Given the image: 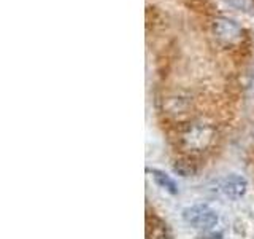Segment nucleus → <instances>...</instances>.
Segmentation results:
<instances>
[{"instance_id":"nucleus-2","label":"nucleus","mask_w":254,"mask_h":239,"mask_svg":"<svg viewBox=\"0 0 254 239\" xmlns=\"http://www.w3.org/2000/svg\"><path fill=\"white\" fill-rule=\"evenodd\" d=\"M213 32L216 38H219L224 43H237L242 38V29L238 27V24L226 18L214 19Z\"/></svg>"},{"instance_id":"nucleus-7","label":"nucleus","mask_w":254,"mask_h":239,"mask_svg":"<svg viewBox=\"0 0 254 239\" xmlns=\"http://www.w3.org/2000/svg\"><path fill=\"white\" fill-rule=\"evenodd\" d=\"M234 6L240 8V10H248L251 6V0H229Z\"/></svg>"},{"instance_id":"nucleus-5","label":"nucleus","mask_w":254,"mask_h":239,"mask_svg":"<svg viewBox=\"0 0 254 239\" xmlns=\"http://www.w3.org/2000/svg\"><path fill=\"white\" fill-rule=\"evenodd\" d=\"M149 172H151V175H153V180L161 188H164L165 191H169V193H172V195L178 193L177 183H175V180L170 177L169 174H165L164 171H159V169H149Z\"/></svg>"},{"instance_id":"nucleus-1","label":"nucleus","mask_w":254,"mask_h":239,"mask_svg":"<svg viewBox=\"0 0 254 239\" xmlns=\"http://www.w3.org/2000/svg\"><path fill=\"white\" fill-rule=\"evenodd\" d=\"M183 219H185V222L190 227L206 230L216 225L218 214L214 212L210 206L195 204V206L186 207V209L183 211Z\"/></svg>"},{"instance_id":"nucleus-6","label":"nucleus","mask_w":254,"mask_h":239,"mask_svg":"<svg viewBox=\"0 0 254 239\" xmlns=\"http://www.w3.org/2000/svg\"><path fill=\"white\" fill-rule=\"evenodd\" d=\"M146 239H170L169 233H167V228L164 225H154L148 228Z\"/></svg>"},{"instance_id":"nucleus-4","label":"nucleus","mask_w":254,"mask_h":239,"mask_svg":"<svg viewBox=\"0 0 254 239\" xmlns=\"http://www.w3.org/2000/svg\"><path fill=\"white\" fill-rule=\"evenodd\" d=\"M211 135H213L211 129H206V127H202V126H195L192 129H189V132L183 135V143H185L186 148L200 150L208 145V142L211 140Z\"/></svg>"},{"instance_id":"nucleus-3","label":"nucleus","mask_w":254,"mask_h":239,"mask_svg":"<svg viewBox=\"0 0 254 239\" xmlns=\"http://www.w3.org/2000/svg\"><path fill=\"white\" fill-rule=\"evenodd\" d=\"M248 190V182L242 175H227L219 182V191L227 198H242Z\"/></svg>"}]
</instances>
